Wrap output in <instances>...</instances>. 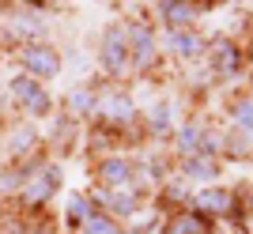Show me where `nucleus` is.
I'll use <instances>...</instances> for the list:
<instances>
[{
  "label": "nucleus",
  "mask_w": 253,
  "mask_h": 234,
  "mask_svg": "<svg viewBox=\"0 0 253 234\" xmlns=\"http://www.w3.org/2000/svg\"><path fill=\"white\" fill-rule=\"evenodd\" d=\"M19 61H23V68H27L34 79H53V76L61 72V57L53 53L49 45H27Z\"/></svg>",
  "instance_id": "nucleus-1"
},
{
  "label": "nucleus",
  "mask_w": 253,
  "mask_h": 234,
  "mask_svg": "<svg viewBox=\"0 0 253 234\" xmlns=\"http://www.w3.org/2000/svg\"><path fill=\"white\" fill-rule=\"evenodd\" d=\"M11 95L19 98L31 114H45V110H49V98H45V91L34 83V79H15V83H11Z\"/></svg>",
  "instance_id": "nucleus-2"
},
{
  "label": "nucleus",
  "mask_w": 253,
  "mask_h": 234,
  "mask_svg": "<svg viewBox=\"0 0 253 234\" xmlns=\"http://www.w3.org/2000/svg\"><path fill=\"white\" fill-rule=\"evenodd\" d=\"M57 181H61V174L57 170H49V174H38V178L31 181V185H27V189H23V196H27V200H49V193L57 189Z\"/></svg>",
  "instance_id": "nucleus-3"
},
{
  "label": "nucleus",
  "mask_w": 253,
  "mask_h": 234,
  "mask_svg": "<svg viewBox=\"0 0 253 234\" xmlns=\"http://www.w3.org/2000/svg\"><path fill=\"white\" fill-rule=\"evenodd\" d=\"M121 57H125L121 53V42H117V34H110V42H106V49H102V61L117 72V68H121Z\"/></svg>",
  "instance_id": "nucleus-4"
},
{
  "label": "nucleus",
  "mask_w": 253,
  "mask_h": 234,
  "mask_svg": "<svg viewBox=\"0 0 253 234\" xmlns=\"http://www.w3.org/2000/svg\"><path fill=\"white\" fill-rule=\"evenodd\" d=\"M163 15H167L170 23H189L193 8H189V4H163Z\"/></svg>",
  "instance_id": "nucleus-5"
},
{
  "label": "nucleus",
  "mask_w": 253,
  "mask_h": 234,
  "mask_svg": "<svg viewBox=\"0 0 253 234\" xmlns=\"http://www.w3.org/2000/svg\"><path fill=\"white\" fill-rule=\"evenodd\" d=\"M84 234H117V231H114V223H110V219L91 215V219H84Z\"/></svg>",
  "instance_id": "nucleus-6"
},
{
  "label": "nucleus",
  "mask_w": 253,
  "mask_h": 234,
  "mask_svg": "<svg viewBox=\"0 0 253 234\" xmlns=\"http://www.w3.org/2000/svg\"><path fill=\"white\" fill-rule=\"evenodd\" d=\"M132 49H136V61H148V57H151V38H148V31H136V34H132Z\"/></svg>",
  "instance_id": "nucleus-7"
},
{
  "label": "nucleus",
  "mask_w": 253,
  "mask_h": 234,
  "mask_svg": "<svg viewBox=\"0 0 253 234\" xmlns=\"http://www.w3.org/2000/svg\"><path fill=\"white\" fill-rule=\"evenodd\" d=\"M102 178H110V181H125V178H128V166H125L121 159H110V162L102 166Z\"/></svg>",
  "instance_id": "nucleus-8"
},
{
  "label": "nucleus",
  "mask_w": 253,
  "mask_h": 234,
  "mask_svg": "<svg viewBox=\"0 0 253 234\" xmlns=\"http://www.w3.org/2000/svg\"><path fill=\"white\" fill-rule=\"evenodd\" d=\"M170 42H174V49H178V53H197V49H201V42H197L193 34H174Z\"/></svg>",
  "instance_id": "nucleus-9"
},
{
  "label": "nucleus",
  "mask_w": 253,
  "mask_h": 234,
  "mask_svg": "<svg viewBox=\"0 0 253 234\" xmlns=\"http://www.w3.org/2000/svg\"><path fill=\"white\" fill-rule=\"evenodd\" d=\"M238 117H242V125L253 132V102H242V106H238Z\"/></svg>",
  "instance_id": "nucleus-10"
},
{
  "label": "nucleus",
  "mask_w": 253,
  "mask_h": 234,
  "mask_svg": "<svg viewBox=\"0 0 253 234\" xmlns=\"http://www.w3.org/2000/svg\"><path fill=\"white\" fill-rule=\"evenodd\" d=\"M84 215H87V204H84V200H72V208H68V219H72V223H80Z\"/></svg>",
  "instance_id": "nucleus-11"
},
{
  "label": "nucleus",
  "mask_w": 253,
  "mask_h": 234,
  "mask_svg": "<svg viewBox=\"0 0 253 234\" xmlns=\"http://www.w3.org/2000/svg\"><path fill=\"white\" fill-rule=\"evenodd\" d=\"M110 114L114 117H128V102L125 98H114V102H110Z\"/></svg>",
  "instance_id": "nucleus-12"
},
{
  "label": "nucleus",
  "mask_w": 253,
  "mask_h": 234,
  "mask_svg": "<svg viewBox=\"0 0 253 234\" xmlns=\"http://www.w3.org/2000/svg\"><path fill=\"white\" fill-rule=\"evenodd\" d=\"M204 204H208V208H223V204H231V200H223V193H208Z\"/></svg>",
  "instance_id": "nucleus-13"
}]
</instances>
